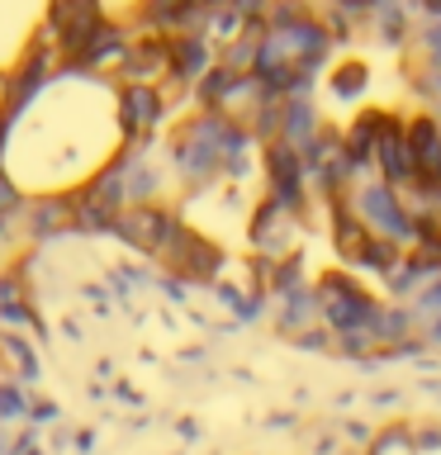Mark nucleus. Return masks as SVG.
<instances>
[{"label":"nucleus","instance_id":"nucleus-4","mask_svg":"<svg viewBox=\"0 0 441 455\" xmlns=\"http://www.w3.org/2000/svg\"><path fill=\"white\" fill-rule=\"evenodd\" d=\"M105 24H109L105 0H48V14H43V38L52 43L57 57H62V67H67Z\"/></svg>","mask_w":441,"mask_h":455},{"label":"nucleus","instance_id":"nucleus-2","mask_svg":"<svg viewBox=\"0 0 441 455\" xmlns=\"http://www.w3.org/2000/svg\"><path fill=\"white\" fill-rule=\"evenodd\" d=\"M347 204H351L356 219H361L365 233H375V237H384V242H394V247H404V251L418 247L422 219H413V209L404 204V195H398L394 185H384L380 176H370V180H361V185H351V190H347Z\"/></svg>","mask_w":441,"mask_h":455},{"label":"nucleus","instance_id":"nucleus-11","mask_svg":"<svg viewBox=\"0 0 441 455\" xmlns=\"http://www.w3.org/2000/svg\"><path fill=\"white\" fill-rule=\"evenodd\" d=\"M327 95L337 100V105H361V95L370 91V67L361 57H341V62L327 67Z\"/></svg>","mask_w":441,"mask_h":455},{"label":"nucleus","instance_id":"nucleus-3","mask_svg":"<svg viewBox=\"0 0 441 455\" xmlns=\"http://www.w3.org/2000/svg\"><path fill=\"white\" fill-rule=\"evenodd\" d=\"M309 233V219L294 209L276 204L270 195H261L247 213V247L252 256H266V261H285V256H299V242Z\"/></svg>","mask_w":441,"mask_h":455},{"label":"nucleus","instance_id":"nucleus-7","mask_svg":"<svg viewBox=\"0 0 441 455\" xmlns=\"http://www.w3.org/2000/svg\"><path fill=\"white\" fill-rule=\"evenodd\" d=\"M162 266L171 270V275L180 280H195V284H209L223 275V247L213 242L209 233H199L195 223H180V233L171 237V247L162 251Z\"/></svg>","mask_w":441,"mask_h":455},{"label":"nucleus","instance_id":"nucleus-5","mask_svg":"<svg viewBox=\"0 0 441 455\" xmlns=\"http://www.w3.org/2000/svg\"><path fill=\"white\" fill-rule=\"evenodd\" d=\"M171 100L162 85H119L114 91V128H119L124 148H142L152 142V133L166 124Z\"/></svg>","mask_w":441,"mask_h":455},{"label":"nucleus","instance_id":"nucleus-6","mask_svg":"<svg viewBox=\"0 0 441 455\" xmlns=\"http://www.w3.org/2000/svg\"><path fill=\"white\" fill-rule=\"evenodd\" d=\"M180 223L185 219L171 204H133L114 219V237L128 242V247L142 251V256H152V261H162V251L171 247V237L180 233Z\"/></svg>","mask_w":441,"mask_h":455},{"label":"nucleus","instance_id":"nucleus-10","mask_svg":"<svg viewBox=\"0 0 441 455\" xmlns=\"http://www.w3.org/2000/svg\"><path fill=\"white\" fill-rule=\"evenodd\" d=\"M276 327L290 341L299 337H309V332H318L323 327V304H318V294H313V284H304V290H294V294H280L276 299Z\"/></svg>","mask_w":441,"mask_h":455},{"label":"nucleus","instance_id":"nucleus-9","mask_svg":"<svg viewBox=\"0 0 441 455\" xmlns=\"http://www.w3.org/2000/svg\"><path fill=\"white\" fill-rule=\"evenodd\" d=\"M327 128L323 119V109H318V100H285V109H280V138L285 148H294V152H309L313 142H318V133Z\"/></svg>","mask_w":441,"mask_h":455},{"label":"nucleus","instance_id":"nucleus-13","mask_svg":"<svg viewBox=\"0 0 441 455\" xmlns=\"http://www.w3.org/2000/svg\"><path fill=\"white\" fill-rule=\"evenodd\" d=\"M427 451H441V422L413 427V455H427Z\"/></svg>","mask_w":441,"mask_h":455},{"label":"nucleus","instance_id":"nucleus-8","mask_svg":"<svg viewBox=\"0 0 441 455\" xmlns=\"http://www.w3.org/2000/svg\"><path fill=\"white\" fill-rule=\"evenodd\" d=\"M375 176L384 185H394L398 195H408L418 185V162H413V142H408V114L384 109L380 142H375Z\"/></svg>","mask_w":441,"mask_h":455},{"label":"nucleus","instance_id":"nucleus-12","mask_svg":"<svg viewBox=\"0 0 441 455\" xmlns=\"http://www.w3.org/2000/svg\"><path fill=\"white\" fill-rule=\"evenodd\" d=\"M389 451H408L413 455V427L408 422H389L384 432L370 436V446H365V455H389Z\"/></svg>","mask_w":441,"mask_h":455},{"label":"nucleus","instance_id":"nucleus-1","mask_svg":"<svg viewBox=\"0 0 441 455\" xmlns=\"http://www.w3.org/2000/svg\"><path fill=\"white\" fill-rule=\"evenodd\" d=\"M313 294H318L323 327L333 337H370V327H375L380 308H384V299L347 266H327L323 275H313Z\"/></svg>","mask_w":441,"mask_h":455},{"label":"nucleus","instance_id":"nucleus-14","mask_svg":"<svg viewBox=\"0 0 441 455\" xmlns=\"http://www.w3.org/2000/svg\"><path fill=\"white\" fill-rule=\"evenodd\" d=\"M418 5H422L427 20H441V0H418Z\"/></svg>","mask_w":441,"mask_h":455}]
</instances>
